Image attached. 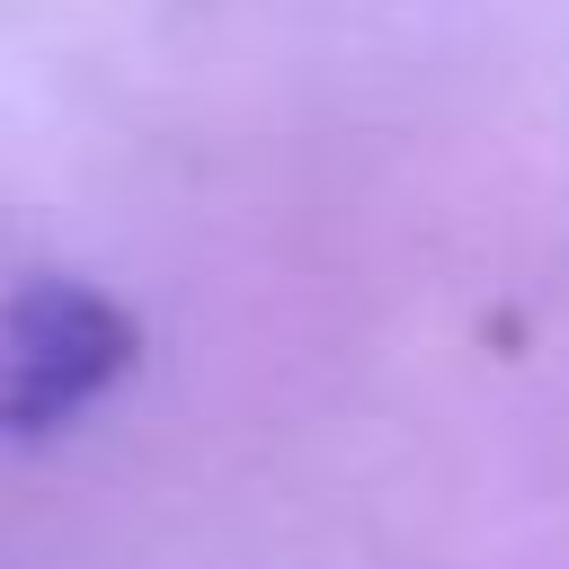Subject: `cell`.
I'll return each instance as SVG.
<instances>
[{
    "mask_svg": "<svg viewBox=\"0 0 569 569\" xmlns=\"http://www.w3.org/2000/svg\"><path fill=\"white\" fill-rule=\"evenodd\" d=\"M142 356V320L80 284V276H27L0 293V445L62 436L89 418Z\"/></svg>",
    "mask_w": 569,
    "mask_h": 569,
    "instance_id": "1",
    "label": "cell"
}]
</instances>
